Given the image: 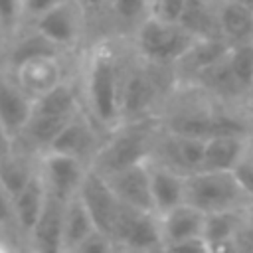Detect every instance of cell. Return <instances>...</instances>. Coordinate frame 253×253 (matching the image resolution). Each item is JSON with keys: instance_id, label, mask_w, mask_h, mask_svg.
Listing matches in <instances>:
<instances>
[{"instance_id": "6da1fadb", "label": "cell", "mask_w": 253, "mask_h": 253, "mask_svg": "<svg viewBox=\"0 0 253 253\" xmlns=\"http://www.w3.org/2000/svg\"><path fill=\"white\" fill-rule=\"evenodd\" d=\"M126 59L113 40H103L89 51L83 79V105L95 125L109 134L121 125V81Z\"/></svg>"}, {"instance_id": "7a4b0ae2", "label": "cell", "mask_w": 253, "mask_h": 253, "mask_svg": "<svg viewBox=\"0 0 253 253\" xmlns=\"http://www.w3.org/2000/svg\"><path fill=\"white\" fill-rule=\"evenodd\" d=\"M156 130H158V117L119 125L115 130H111L105 136L99 150L91 158L89 166L109 176L126 166L148 160L152 154Z\"/></svg>"}, {"instance_id": "3957f363", "label": "cell", "mask_w": 253, "mask_h": 253, "mask_svg": "<svg viewBox=\"0 0 253 253\" xmlns=\"http://www.w3.org/2000/svg\"><path fill=\"white\" fill-rule=\"evenodd\" d=\"M194 40L196 36L180 22L146 16L132 30V53L148 63L172 67Z\"/></svg>"}, {"instance_id": "277c9868", "label": "cell", "mask_w": 253, "mask_h": 253, "mask_svg": "<svg viewBox=\"0 0 253 253\" xmlns=\"http://www.w3.org/2000/svg\"><path fill=\"white\" fill-rule=\"evenodd\" d=\"M186 204L196 206L204 213H211L245 210L251 204V198L233 170L202 168L186 174Z\"/></svg>"}, {"instance_id": "5b68a950", "label": "cell", "mask_w": 253, "mask_h": 253, "mask_svg": "<svg viewBox=\"0 0 253 253\" xmlns=\"http://www.w3.org/2000/svg\"><path fill=\"white\" fill-rule=\"evenodd\" d=\"M111 237L117 251H156L164 245L158 213L126 204L119 208Z\"/></svg>"}, {"instance_id": "8992f818", "label": "cell", "mask_w": 253, "mask_h": 253, "mask_svg": "<svg viewBox=\"0 0 253 253\" xmlns=\"http://www.w3.org/2000/svg\"><path fill=\"white\" fill-rule=\"evenodd\" d=\"M204 146H206V140H202V138L170 132V130L160 128V125H158L150 158L160 164H166L182 174H190V172H196L202 168Z\"/></svg>"}, {"instance_id": "52a82bcc", "label": "cell", "mask_w": 253, "mask_h": 253, "mask_svg": "<svg viewBox=\"0 0 253 253\" xmlns=\"http://www.w3.org/2000/svg\"><path fill=\"white\" fill-rule=\"evenodd\" d=\"M87 168L89 164L85 160L63 152L43 150L38 158V170L45 182L47 192L61 200H69L77 194Z\"/></svg>"}, {"instance_id": "ba28073f", "label": "cell", "mask_w": 253, "mask_h": 253, "mask_svg": "<svg viewBox=\"0 0 253 253\" xmlns=\"http://www.w3.org/2000/svg\"><path fill=\"white\" fill-rule=\"evenodd\" d=\"M77 196L81 198V202L89 210L95 227L99 231L111 235L115 219H117V213H119V208H121V200L117 198V194L111 188L109 180L101 172H97L95 168L89 166L85 176H83V180H81V184H79Z\"/></svg>"}, {"instance_id": "9c48e42d", "label": "cell", "mask_w": 253, "mask_h": 253, "mask_svg": "<svg viewBox=\"0 0 253 253\" xmlns=\"http://www.w3.org/2000/svg\"><path fill=\"white\" fill-rule=\"evenodd\" d=\"M105 132L95 125V121L87 115V111H79L63 128L61 132L53 138V142L45 150L53 152H63L69 156H77L85 160L87 164L99 150L101 142L105 140Z\"/></svg>"}, {"instance_id": "30bf717a", "label": "cell", "mask_w": 253, "mask_h": 253, "mask_svg": "<svg viewBox=\"0 0 253 253\" xmlns=\"http://www.w3.org/2000/svg\"><path fill=\"white\" fill-rule=\"evenodd\" d=\"M81 6L75 0H61L32 20L34 30L61 49L77 43L81 36Z\"/></svg>"}, {"instance_id": "8fae6325", "label": "cell", "mask_w": 253, "mask_h": 253, "mask_svg": "<svg viewBox=\"0 0 253 253\" xmlns=\"http://www.w3.org/2000/svg\"><path fill=\"white\" fill-rule=\"evenodd\" d=\"M229 45L231 43L221 36L196 38L192 45L184 51V55L172 65L176 85H188L198 73H202L206 67L221 59L227 53Z\"/></svg>"}, {"instance_id": "7c38bea8", "label": "cell", "mask_w": 253, "mask_h": 253, "mask_svg": "<svg viewBox=\"0 0 253 253\" xmlns=\"http://www.w3.org/2000/svg\"><path fill=\"white\" fill-rule=\"evenodd\" d=\"M105 176V174H103ZM115 190L121 204H126L130 208L154 211L152 194H150V176H148V160L126 166L119 172H113L105 176Z\"/></svg>"}, {"instance_id": "4fadbf2b", "label": "cell", "mask_w": 253, "mask_h": 253, "mask_svg": "<svg viewBox=\"0 0 253 253\" xmlns=\"http://www.w3.org/2000/svg\"><path fill=\"white\" fill-rule=\"evenodd\" d=\"M63 211H65V200L53 196L47 192L45 204L42 208V213L28 233L30 247L43 253H55L61 251V239H63Z\"/></svg>"}, {"instance_id": "5bb4252c", "label": "cell", "mask_w": 253, "mask_h": 253, "mask_svg": "<svg viewBox=\"0 0 253 253\" xmlns=\"http://www.w3.org/2000/svg\"><path fill=\"white\" fill-rule=\"evenodd\" d=\"M148 176L156 213L186 202V174L148 158Z\"/></svg>"}, {"instance_id": "9a60e30c", "label": "cell", "mask_w": 253, "mask_h": 253, "mask_svg": "<svg viewBox=\"0 0 253 253\" xmlns=\"http://www.w3.org/2000/svg\"><path fill=\"white\" fill-rule=\"evenodd\" d=\"M32 103L34 99L18 85V81L0 77V125L12 140L22 134L32 115Z\"/></svg>"}, {"instance_id": "2e32d148", "label": "cell", "mask_w": 253, "mask_h": 253, "mask_svg": "<svg viewBox=\"0 0 253 253\" xmlns=\"http://www.w3.org/2000/svg\"><path fill=\"white\" fill-rule=\"evenodd\" d=\"M158 221H160V231H162V241H164L162 249H166L168 245H172L180 239L202 235L206 213L202 210H198L196 206L184 202V204H178V206L158 213Z\"/></svg>"}, {"instance_id": "e0dca14e", "label": "cell", "mask_w": 253, "mask_h": 253, "mask_svg": "<svg viewBox=\"0 0 253 253\" xmlns=\"http://www.w3.org/2000/svg\"><path fill=\"white\" fill-rule=\"evenodd\" d=\"M18 85L34 99L59 81H63V69L59 55H42L36 59H30L14 69Z\"/></svg>"}, {"instance_id": "ac0fdd59", "label": "cell", "mask_w": 253, "mask_h": 253, "mask_svg": "<svg viewBox=\"0 0 253 253\" xmlns=\"http://www.w3.org/2000/svg\"><path fill=\"white\" fill-rule=\"evenodd\" d=\"M45 198H47V188H45V182H43L40 170L36 168L32 178L26 182V186L12 198L14 221H16V229L20 231V235L28 237V233L32 231V227L36 225V221L42 213Z\"/></svg>"}, {"instance_id": "d6986e66", "label": "cell", "mask_w": 253, "mask_h": 253, "mask_svg": "<svg viewBox=\"0 0 253 253\" xmlns=\"http://www.w3.org/2000/svg\"><path fill=\"white\" fill-rule=\"evenodd\" d=\"M247 134H217L208 138L204 146L202 168L204 170H235V166L243 160Z\"/></svg>"}, {"instance_id": "ffe728a7", "label": "cell", "mask_w": 253, "mask_h": 253, "mask_svg": "<svg viewBox=\"0 0 253 253\" xmlns=\"http://www.w3.org/2000/svg\"><path fill=\"white\" fill-rule=\"evenodd\" d=\"M93 217L81 198L75 194L69 200H65V211H63V239H61V251H77V247L95 231Z\"/></svg>"}, {"instance_id": "44dd1931", "label": "cell", "mask_w": 253, "mask_h": 253, "mask_svg": "<svg viewBox=\"0 0 253 253\" xmlns=\"http://www.w3.org/2000/svg\"><path fill=\"white\" fill-rule=\"evenodd\" d=\"M217 24L221 38L229 43L253 40V12L233 0H219Z\"/></svg>"}, {"instance_id": "7402d4cb", "label": "cell", "mask_w": 253, "mask_h": 253, "mask_svg": "<svg viewBox=\"0 0 253 253\" xmlns=\"http://www.w3.org/2000/svg\"><path fill=\"white\" fill-rule=\"evenodd\" d=\"M217 6L219 0H186L178 22L196 38L221 36L217 24Z\"/></svg>"}, {"instance_id": "603a6c76", "label": "cell", "mask_w": 253, "mask_h": 253, "mask_svg": "<svg viewBox=\"0 0 253 253\" xmlns=\"http://www.w3.org/2000/svg\"><path fill=\"white\" fill-rule=\"evenodd\" d=\"M36 168H38V162L32 164L26 156H22L14 150H8L0 156V184L14 198L26 186V182L32 178Z\"/></svg>"}, {"instance_id": "cb8c5ba5", "label": "cell", "mask_w": 253, "mask_h": 253, "mask_svg": "<svg viewBox=\"0 0 253 253\" xmlns=\"http://www.w3.org/2000/svg\"><path fill=\"white\" fill-rule=\"evenodd\" d=\"M243 223V210H225L206 213L204 221V239L208 243V251L211 245L221 241H235V233Z\"/></svg>"}, {"instance_id": "d4e9b609", "label": "cell", "mask_w": 253, "mask_h": 253, "mask_svg": "<svg viewBox=\"0 0 253 253\" xmlns=\"http://www.w3.org/2000/svg\"><path fill=\"white\" fill-rule=\"evenodd\" d=\"M42 55H61V47H57L53 42H49L45 36H42L38 30H32V34L20 38L12 51H10V63L12 69L20 67L22 63L42 57Z\"/></svg>"}, {"instance_id": "484cf974", "label": "cell", "mask_w": 253, "mask_h": 253, "mask_svg": "<svg viewBox=\"0 0 253 253\" xmlns=\"http://www.w3.org/2000/svg\"><path fill=\"white\" fill-rule=\"evenodd\" d=\"M227 63H229L237 83L249 97V93L253 89V40L231 43L229 51H227Z\"/></svg>"}, {"instance_id": "4316f807", "label": "cell", "mask_w": 253, "mask_h": 253, "mask_svg": "<svg viewBox=\"0 0 253 253\" xmlns=\"http://www.w3.org/2000/svg\"><path fill=\"white\" fill-rule=\"evenodd\" d=\"M109 4L125 28L134 30L146 18V0H109Z\"/></svg>"}, {"instance_id": "83f0119b", "label": "cell", "mask_w": 253, "mask_h": 253, "mask_svg": "<svg viewBox=\"0 0 253 253\" xmlns=\"http://www.w3.org/2000/svg\"><path fill=\"white\" fill-rule=\"evenodd\" d=\"M184 6H186V0H146V16L178 22Z\"/></svg>"}, {"instance_id": "f1b7e54d", "label": "cell", "mask_w": 253, "mask_h": 253, "mask_svg": "<svg viewBox=\"0 0 253 253\" xmlns=\"http://www.w3.org/2000/svg\"><path fill=\"white\" fill-rule=\"evenodd\" d=\"M24 20L22 0H0V30L14 32Z\"/></svg>"}, {"instance_id": "f546056e", "label": "cell", "mask_w": 253, "mask_h": 253, "mask_svg": "<svg viewBox=\"0 0 253 253\" xmlns=\"http://www.w3.org/2000/svg\"><path fill=\"white\" fill-rule=\"evenodd\" d=\"M107 251H117L115 241L111 239V235L95 229L79 247L77 253H107Z\"/></svg>"}, {"instance_id": "4dcf8cb0", "label": "cell", "mask_w": 253, "mask_h": 253, "mask_svg": "<svg viewBox=\"0 0 253 253\" xmlns=\"http://www.w3.org/2000/svg\"><path fill=\"white\" fill-rule=\"evenodd\" d=\"M0 227H16L14 221V206H12V196L4 190V186L0 184Z\"/></svg>"}, {"instance_id": "1f68e13d", "label": "cell", "mask_w": 253, "mask_h": 253, "mask_svg": "<svg viewBox=\"0 0 253 253\" xmlns=\"http://www.w3.org/2000/svg\"><path fill=\"white\" fill-rule=\"evenodd\" d=\"M164 251H208V243L202 235L198 237H186L172 245H168Z\"/></svg>"}, {"instance_id": "d6a6232c", "label": "cell", "mask_w": 253, "mask_h": 253, "mask_svg": "<svg viewBox=\"0 0 253 253\" xmlns=\"http://www.w3.org/2000/svg\"><path fill=\"white\" fill-rule=\"evenodd\" d=\"M57 2H61V0H22V6H24V18L34 20V18H38L42 12H45L47 8L55 6Z\"/></svg>"}, {"instance_id": "836d02e7", "label": "cell", "mask_w": 253, "mask_h": 253, "mask_svg": "<svg viewBox=\"0 0 253 253\" xmlns=\"http://www.w3.org/2000/svg\"><path fill=\"white\" fill-rule=\"evenodd\" d=\"M235 245L237 251H253V229L245 223V219L235 233Z\"/></svg>"}, {"instance_id": "e575fe53", "label": "cell", "mask_w": 253, "mask_h": 253, "mask_svg": "<svg viewBox=\"0 0 253 253\" xmlns=\"http://www.w3.org/2000/svg\"><path fill=\"white\" fill-rule=\"evenodd\" d=\"M239 107H241V113H243V117H245L249 128L253 130V97H247L245 101H241Z\"/></svg>"}, {"instance_id": "d590c367", "label": "cell", "mask_w": 253, "mask_h": 253, "mask_svg": "<svg viewBox=\"0 0 253 253\" xmlns=\"http://www.w3.org/2000/svg\"><path fill=\"white\" fill-rule=\"evenodd\" d=\"M8 150H12V138L6 134V130H4L2 125H0V156H2L4 152H8Z\"/></svg>"}, {"instance_id": "8d00e7d4", "label": "cell", "mask_w": 253, "mask_h": 253, "mask_svg": "<svg viewBox=\"0 0 253 253\" xmlns=\"http://www.w3.org/2000/svg\"><path fill=\"white\" fill-rule=\"evenodd\" d=\"M243 160L249 162L253 166V130L247 134V144H245V154H243Z\"/></svg>"}, {"instance_id": "74e56055", "label": "cell", "mask_w": 253, "mask_h": 253, "mask_svg": "<svg viewBox=\"0 0 253 253\" xmlns=\"http://www.w3.org/2000/svg\"><path fill=\"white\" fill-rule=\"evenodd\" d=\"M243 219H245V223L253 229V202L243 210Z\"/></svg>"}, {"instance_id": "f35d334b", "label": "cell", "mask_w": 253, "mask_h": 253, "mask_svg": "<svg viewBox=\"0 0 253 253\" xmlns=\"http://www.w3.org/2000/svg\"><path fill=\"white\" fill-rule=\"evenodd\" d=\"M233 2H237V4H241V6H245L249 12H253V0H233Z\"/></svg>"}, {"instance_id": "ab89813d", "label": "cell", "mask_w": 253, "mask_h": 253, "mask_svg": "<svg viewBox=\"0 0 253 253\" xmlns=\"http://www.w3.org/2000/svg\"><path fill=\"white\" fill-rule=\"evenodd\" d=\"M0 231H2V227H0Z\"/></svg>"}]
</instances>
